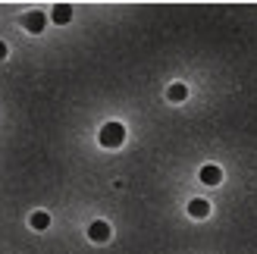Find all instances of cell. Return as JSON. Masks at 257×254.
<instances>
[{"mask_svg": "<svg viewBox=\"0 0 257 254\" xmlns=\"http://www.w3.org/2000/svg\"><path fill=\"white\" fill-rule=\"evenodd\" d=\"M4 57H7V44H4V41H0V60H4Z\"/></svg>", "mask_w": 257, "mask_h": 254, "instance_id": "obj_9", "label": "cell"}, {"mask_svg": "<svg viewBox=\"0 0 257 254\" xmlns=\"http://www.w3.org/2000/svg\"><path fill=\"white\" fill-rule=\"evenodd\" d=\"M47 226H50V217H47L44 210L32 213V229H38V232H41V229H47Z\"/></svg>", "mask_w": 257, "mask_h": 254, "instance_id": "obj_8", "label": "cell"}, {"mask_svg": "<svg viewBox=\"0 0 257 254\" xmlns=\"http://www.w3.org/2000/svg\"><path fill=\"white\" fill-rule=\"evenodd\" d=\"M50 16H54V22H57V25H66V22L72 19V7H69V4H57Z\"/></svg>", "mask_w": 257, "mask_h": 254, "instance_id": "obj_6", "label": "cell"}, {"mask_svg": "<svg viewBox=\"0 0 257 254\" xmlns=\"http://www.w3.org/2000/svg\"><path fill=\"white\" fill-rule=\"evenodd\" d=\"M125 142V125L122 122H107L100 129V145L104 148H119Z\"/></svg>", "mask_w": 257, "mask_h": 254, "instance_id": "obj_1", "label": "cell"}, {"mask_svg": "<svg viewBox=\"0 0 257 254\" xmlns=\"http://www.w3.org/2000/svg\"><path fill=\"white\" fill-rule=\"evenodd\" d=\"M44 22H47L44 13H29V16H25V29L38 35V32H44Z\"/></svg>", "mask_w": 257, "mask_h": 254, "instance_id": "obj_4", "label": "cell"}, {"mask_svg": "<svg viewBox=\"0 0 257 254\" xmlns=\"http://www.w3.org/2000/svg\"><path fill=\"white\" fill-rule=\"evenodd\" d=\"M201 182H204V185H220V182H223V170L213 167V163H207V167L201 170Z\"/></svg>", "mask_w": 257, "mask_h": 254, "instance_id": "obj_3", "label": "cell"}, {"mask_svg": "<svg viewBox=\"0 0 257 254\" xmlns=\"http://www.w3.org/2000/svg\"><path fill=\"white\" fill-rule=\"evenodd\" d=\"M188 213H191V217H195V220H204V217H207V213H210V204H207V201H204V198H195V201H191V204H188Z\"/></svg>", "mask_w": 257, "mask_h": 254, "instance_id": "obj_5", "label": "cell"}, {"mask_svg": "<svg viewBox=\"0 0 257 254\" xmlns=\"http://www.w3.org/2000/svg\"><path fill=\"white\" fill-rule=\"evenodd\" d=\"M166 97H170V100H173V104H182V100L188 97V88L176 82V85H170V91H166Z\"/></svg>", "mask_w": 257, "mask_h": 254, "instance_id": "obj_7", "label": "cell"}, {"mask_svg": "<svg viewBox=\"0 0 257 254\" xmlns=\"http://www.w3.org/2000/svg\"><path fill=\"white\" fill-rule=\"evenodd\" d=\"M88 238H91V242H107V238H110V223L94 220L91 226H88Z\"/></svg>", "mask_w": 257, "mask_h": 254, "instance_id": "obj_2", "label": "cell"}]
</instances>
